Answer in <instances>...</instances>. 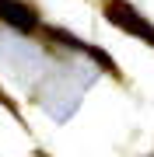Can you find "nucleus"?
<instances>
[{"instance_id": "f257e3e1", "label": "nucleus", "mask_w": 154, "mask_h": 157, "mask_svg": "<svg viewBox=\"0 0 154 157\" xmlns=\"http://www.w3.org/2000/svg\"><path fill=\"white\" fill-rule=\"evenodd\" d=\"M105 14H109V21H112V25H119V28L133 32V35H140L144 42H151V45H154V25H151V21H144V17L133 11L130 4H123V0H109V4H105Z\"/></svg>"}, {"instance_id": "f03ea898", "label": "nucleus", "mask_w": 154, "mask_h": 157, "mask_svg": "<svg viewBox=\"0 0 154 157\" xmlns=\"http://www.w3.org/2000/svg\"><path fill=\"white\" fill-rule=\"evenodd\" d=\"M0 17H4L7 25H14L18 32H32L35 25H39V14H35L32 7L18 4V0H0Z\"/></svg>"}]
</instances>
